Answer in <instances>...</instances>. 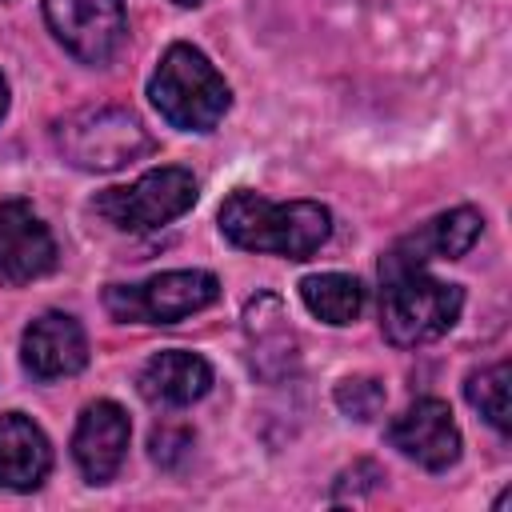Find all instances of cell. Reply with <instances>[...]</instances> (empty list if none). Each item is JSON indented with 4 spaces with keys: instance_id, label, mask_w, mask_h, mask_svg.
<instances>
[{
    "instance_id": "obj_11",
    "label": "cell",
    "mask_w": 512,
    "mask_h": 512,
    "mask_svg": "<svg viewBox=\"0 0 512 512\" xmlns=\"http://www.w3.org/2000/svg\"><path fill=\"white\" fill-rule=\"evenodd\" d=\"M128 412L116 400H96L80 412L72 432V460L88 484H108L128 452Z\"/></svg>"
},
{
    "instance_id": "obj_2",
    "label": "cell",
    "mask_w": 512,
    "mask_h": 512,
    "mask_svg": "<svg viewBox=\"0 0 512 512\" xmlns=\"http://www.w3.org/2000/svg\"><path fill=\"white\" fill-rule=\"evenodd\" d=\"M148 100L172 128L212 132L224 120V112L232 104V92L200 48L172 44L160 56V64L148 80Z\"/></svg>"
},
{
    "instance_id": "obj_16",
    "label": "cell",
    "mask_w": 512,
    "mask_h": 512,
    "mask_svg": "<svg viewBox=\"0 0 512 512\" xmlns=\"http://www.w3.org/2000/svg\"><path fill=\"white\" fill-rule=\"evenodd\" d=\"M464 396L496 432H508V424H512V368L504 360L472 372L464 384Z\"/></svg>"
},
{
    "instance_id": "obj_15",
    "label": "cell",
    "mask_w": 512,
    "mask_h": 512,
    "mask_svg": "<svg viewBox=\"0 0 512 512\" xmlns=\"http://www.w3.org/2000/svg\"><path fill=\"white\" fill-rule=\"evenodd\" d=\"M300 296L324 324H352L364 312V284L344 272H320L300 280Z\"/></svg>"
},
{
    "instance_id": "obj_13",
    "label": "cell",
    "mask_w": 512,
    "mask_h": 512,
    "mask_svg": "<svg viewBox=\"0 0 512 512\" xmlns=\"http://www.w3.org/2000/svg\"><path fill=\"white\" fill-rule=\"evenodd\" d=\"M136 388H140V396L152 400V404L184 408V404L200 400V396L212 388V368H208V360L196 356V352L168 348V352H156V356L140 368Z\"/></svg>"
},
{
    "instance_id": "obj_7",
    "label": "cell",
    "mask_w": 512,
    "mask_h": 512,
    "mask_svg": "<svg viewBox=\"0 0 512 512\" xmlns=\"http://www.w3.org/2000/svg\"><path fill=\"white\" fill-rule=\"evenodd\" d=\"M44 20L52 36L80 64H108L124 44V4L120 0H44Z\"/></svg>"
},
{
    "instance_id": "obj_1",
    "label": "cell",
    "mask_w": 512,
    "mask_h": 512,
    "mask_svg": "<svg viewBox=\"0 0 512 512\" xmlns=\"http://www.w3.org/2000/svg\"><path fill=\"white\" fill-rule=\"evenodd\" d=\"M220 232L244 252H272L284 260H308L332 236V216L316 200L272 204L248 188H236L220 204Z\"/></svg>"
},
{
    "instance_id": "obj_12",
    "label": "cell",
    "mask_w": 512,
    "mask_h": 512,
    "mask_svg": "<svg viewBox=\"0 0 512 512\" xmlns=\"http://www.w3.org/2000/svg\"><path fill=\"white\" fill-rule=\"evenodd\" d=\"M20 356L36 380H64L88 364V340L68 312H44L24 328Z\"/></svg>"
},
{
    "instance_id": "obj_10",
    "label": "cell",
    "mask_w": 512,
    "mask_h": 512,
    "mask_svg": "<svg viewBox=\"0 0 512 512\" xmlns=\"http://www.w3.org/2000/svg\"><path fill=\"white\" fill-rule=\"evenodd\" d=\"M56 268V240L48 224L24 204H0V284H32Z\"/></svg>"
},
{
    "instance_id": "obj_17",
    "label": "cell",
    "mask_w": 512,
    "mask_h": 512,
    "mask_svg": "<svg viewBox=\"0 0 512 512\" xmlns=\"http://www.w3.org/2000/svg\"><path fill=\"white\" fill-rule=\"evenodd\" d=\"M336 408L352 420H372L384 408V384L376 376H348L336 384Z\"/></svg>"
},
{
    "instance_id": "obj_18",
    "label": "cell",
    "mask_w": 512,
    "mask_h": 512,
    "mask_svg": "<svg viewBox=\"0 0 512 512\" xmlns=\"http://www.w3.org/2000/svg\"><path fill=\"white\" fill-rule=\"evenodd\" d=\"M148 448H152V460L160 468H180L188 460V452H192V432L180 428V424H164V428L152 432Z\"/></svg>"
},
{
    "instance_id": "obj_8",
    "label": "cell",
    "mask_w": 512,
    "mask_h": 512,
    "mask_svg": "<svg viewBox=\"0 0 512 512\" xmlns=\"http://www.w3.org/2000/svg\"><path fill=\"white\" fill-rule=\"evenodd\" d=\"M484 220L476 208H452V212H440L432 216L428 224H420L416 232L400 236L384 256H380V280L384 276H396V272H412V268H424L432 260H456L464 256L476 236H480Z\"/></svg>"
},
{
    "instance_id": "obj_14",
    "label": "cell",
    "mask_w": 512,
    "mask_h": 512,
    "mask_svg": "<svg viewBox=\"0 0 512 512\" xmlns=\"http://www.w3.org/2000/svg\"><path fill=\"white\" fill-rule=\"evenodd\" d=\"M52 468V444L48 436L20 412L0 416V488L32 492L44 484Z\"/></svg>"
},
{
    "instance_id": "obj_4",
    "label": "cell",
    "mask_w": 512,
    "mask_h": 512,
    "mask_svg": "<svg viewBox=\"0 0 512 512\" xmlns=\"http://www.w3.org/2000/svg\"><path fill=\"white\" fill-rule=\"evenodd\" d=\"M52 136L60 156L84 172H116L152 152V136L144 132V124L128 108L112 104H92L60 116Z\"/></svg>"
},
{
    "instance_id": "obj_3",
    "label": "cell",
    "mask_w": 512,
    "mask_h": 512,
    "mask_svg": "<svg viewBox=\"0 0 512 512\" xmlns=\"http://www.w3.org/2000/svg\"><path fill=\"white\" fill-rule=\"evenodd\" d=\"M380 284V328L396 348L428 344L460 320L464 292L456 284L428 276L424 268L384 276Z\"/></svg>"
},
{
    "instance_id": "obj_9",
    "label": "cell",
    "mask_w": 512,
    "mask_h": 512,
    "mask_svg": "<svg viewBox=\"0 0 512 512\" xmlns=\"http://www.w3.org/2000/svg\"><path fill=\"white\" fill-rule=\"evenodd\" d=\"M388 444L428 472H444L460 460V428L452 420V408L436 396H424L408 412H400L388 424Z\"/></svg>"
},
{
    "instance_id": "obj_6",
    "label": "cell",
    "mask_w": 512,
    "mask_h": 512,
    "mask_svg": "<svg viewBox=\"0 0 512 512\" xmlns=\"http://www.w3.org/2000/svg\"><path fill=\"white\" fill-rule=\"evenodd\" d=\"M196 204V180L188 168H152L144 172L140 180L124 184V188H104L92 208L112 224V228H124V232H152V228H164L168 220L184 216L188 208Z\"/></svg>"
},
{
    "instance_id": "obj_19",
    "label": "cell",
    "mask_w": 512,
    "mask_h": 512,
    "mask_svg": "<svg viewBox=\"0 0 512 512\" xmlns=\"http://www.w3.org/2000/svg\"><path fill=\"white\" fill-rule=\"evenodd\" d=\"M4 108H8V84H4V76H0V116H4Z\"/></svg>"
},
{
    "instance_id": "obj_20",
    "label": "cell",
    "mask_w": 512,
    "mask_h": 512,
    "mask_svg": "<svg viewBox=\"0 0 512 512\" xmlns=\"http://www.w3.org/2000/svg\"><path fill=\"white\" fill-rule=\"evenodd\" d=\"M172 4H180V8H196L200 0H172Z\"/></svg>"
},
{
    "instance_id": "obj_5",
    "label": "cell",
    "mask_w": 512,
    "mask_h": 512,
    "mask_svg": "<svg viewBox=\"0 0 512 512\" xmlns=\"http://www.w3.org/2000/svg\"><path fill=\"white\" fill-rule=\"evenodd\" d=\"M220 296V280L204 268L160 272L144 284H112L104 308L120 324H180L184 316L208 308Z\"/></svg>"
}]
</instances>
